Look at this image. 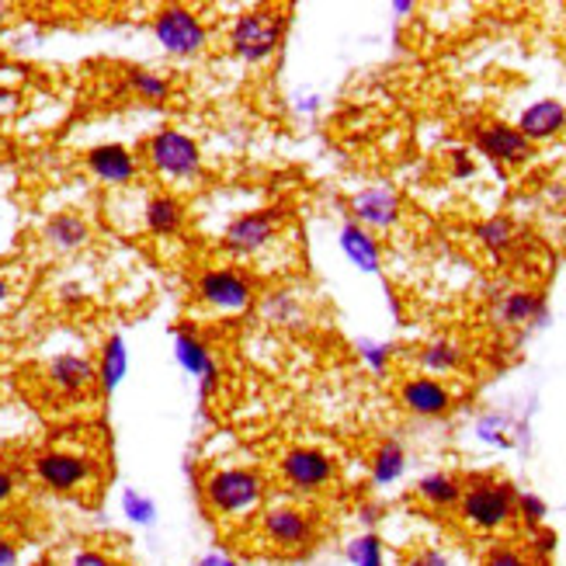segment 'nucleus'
<instances>
[{"label": "nucleus", "mask_w": 566, "mask_h": 566, "mask_svg": "<svg viewBox=\"0 0 566 566\" xmlns=\"http://www.w3.org/2000/svg\"><path fill=\"white\" fill-rule=\"evenodd\" d=\"M319 538V514L306 504H268L258 514V543L282 556L310 553Z\"/></svg>", "instance_id": "5"}, {"label": "nucleus", "mask_w": 566, "mask_h": 566, "mask_svg": "<svg viewBox=\"0 0 566 566\" xmlns=\"http://www.w3.org/2000/svg\"><path fill=\"white\" fill-rule=\"evenodd\" d=\"M154 35H157L164 53L178 56V60L202 56L206 49H209V39H212L206 18L195 8H185V4H164V8H157V14H154Z\"/></svg>", "instance_id": "10"}, {"label": "nucleus", "mask_w": 566, "mask_h": 566, "mask_svg": "<svg viewBox=\"0 0 566 566\" xmlns=\"http://www.w3.org/2000/svg\"><path fill=\"white\" fill-rule=\"evenodd\" d=\"M403 470H407V452L400 441H392V438L379 441V449L373 452V480L379 486L397 483L403 476Z\"/></svg>", "instance_id": "26"}, {"label": "nucleus", "mask_w": 566, "mask_h": 566, "mask_svg": "<svg viewBox=\"0 0 566 566\" xmlns=\"http://www.w3.org/2000/svg\"><path fill=\"white\" fill-rule=\"evenodd\" d=\"M289 32V8H243L227 21V49L230 56L251 63V66H264L268 60L279 56V49L285 42Z\"/></svg>", "instance_id": "3"}, {"label": "nucleus", "mask_w": 566, "mask_h": 566, "mask_svg": "<svg viewBox=\"0 0 566 566\" xmlns=\"http://www.w3.org/2000/svg\"><path fill=\"white\" fill-rule=\"evenodd\" d=\"M348 559L355 566H382V543L379 535H358L348 543Z\"/></svg>", "instance_id": "30"}, {"label": "nucleus", "mask_w": 566, "mask_h": 566, "mask_svg": "<svg viewBox=\"0 0 566 566\" xmlns=\"http://www.w3.org/2000/svg\"><path fill=\"white\" fill-rule=\"evenodd\" d=\"M143 160L167 185H195L202 178V146L181 129H157L143 143Z\"/></svg>", "instance_id": "6"}, {"label": "nucleus", "mask_w": 566, "mask_h": 566, "mask_svg": "<svg viewBox=\"0 0 566 566\" xmlns=\"http://www.w3.org/2000/svg\"><path fill=\"white\" fill-rule=\"evenodd\" d=\"M84 167L94 181L108 188H129L139 178V157L122 143H102L84 154Z\"/></svg>", "instance_id": "13"}, {"label": "nucleus", "mask_w": 566, "mask_h": 566, "mask_svg": "<svg viewBox=\"0 0 566 566\" xmlns=\"http://www.w3.org/2000/svg\"><path fill=\"white\" fill-rule=\"evenodd\" d=\"M473 143L483 157L507 167H522L535 154V146L514 126H507V122H483V126L473 129Z\"/></svg>", "instance_id": "12"}, {"label": "nucleus", "mask_w": 566, "mask_h": 566, "mask_svg": "<svg viewBox=\"0 0 566 566\" xmlns=\"http://www.w3.org/2000/svg\"><path fill=\"white\" fill-rule=\"evenodd\" d=\"M42 382L56 400L84 403L87 397H94V389H97V365L87 355L63 352V355H53L45 361Z\"/></svg>", "instance_id": "11"}, {"label": "nucleus", "mask_w": 566, "mask_h": 566, "mask_svg": "<svg viewBox=\"0 0 566 566\" xmlns=\"http://www.w3.org/2000/svg\"><path fill=\"white\" fill-rule=\"evenodd\" d=\"M29 473L39 486L60 497H81L105 480V462L87 449L49 446L29 459Z\"/></svg>", "instance_id": "2"}, {"label": "nucleus", "mask_w": 566, "mask_h": 566, "mask_svg": "<svg viewBox=\"0 0 566 566\" xmlns=\"http://www.w3.org/2000/svg\"><path fill=\"white\" fill-rule=\"evenodd\" d=\"M476 240L494 258H504L514 243H518V230H514V223L507 216H494V219H483V223L476 227Z\"/></svg>", "instance_id": "27"}, {"label": "nucleus", "mask_w": 566, "mask_h": 566, "mask_svg": "<svg viewBox=\"0 0 566 566\" xmlns=\"http://www.w3.org/2000/svg\"><path fill=\"white\" fill-rule=\"evenodd\" d=\"M340 251L348 254V261L361 272H379V261H382V251H379V240L368 233L365 227L358 223H348L340 230Z\"/></svg>", "instance_id": "24"}, {"label": "nucleus", "mask_w": 566, "mask_h": 566, "mask_svg": "<svg viewBox=\"0 0 566 566\" xmlns=\"http://www.w3.org/2000/svg\"><path fill=\"white\" fill-rule=\"evenodd\" d=\"M188 219L185 202L175 191H154L143 202V230L150 237H178Z\"/></svg>", "instance_id": "17"}, {"label": "nucleus", "mask_w": 566, "mask_h": 566, "mask_svg": "<svg viewBox=\"0 0 566 566\" xmlns=\"http://www.w3.org/2000/svg\"><path fill=\"white\" fill-rule=\"evenodd\" d=\"M223 566H240V563H233V559H227V556H223Z\"/></svg>", "instance_id": "43"}, {"label": "nucleus", "mask_w": 566, "mask_h": 566, "mask_svg": "<svg viewBox=\"0 0 566 566\" xmlns=\"http://www.w3.org/2000/svg\"><path fill=\"white\" fill-rule=\"evenodd\" d=\"M392 11H397V14H410V11H413V4H407V0H400V4H392Z\"/></svg>", "instance_id": "42"}, {"label": "nucleus", "mask_w": 566, "mask_h": 566, "mask_svg": "<svg viewBox=\"0 0 566 566\" xmlns=\"http://www.w3.org/2000/svg\"><path fill=\"white\" fill-rule=\"evenodd\" d=\"M66 566H126L118 556H112L108 549H94V546H84V549H73L66 556Z\"/></svg>", "instance_id": "33"}, {"label": "nucleus", "mask_w": 566, "mask_h": 566, "mask_svg": "<svg viewBox=\"0 0 566 566\" xmlns=\"http://www.w3.org/2000/svg\"><path fill=\"white\" fill-rule=\"evenodd\" d=\"M462 361H465V352L452 337H434L424 344V348H417V365L424 368V376H434V379L459 373Z\"/></svg>", "instance_id": "22"}, {"label": "nucleus", "mask_w": 566, "mask_h": 566, "mask_svg": "<svg viewBox=\"0 0 566 566\" xmlns=\"http://www.w3.org/2000/svg\"><path fill=\"white\" fill-rule=\"evenodd\" d=\"M403 566H452L446 559V553H438V549H421V553H413Z\"/></svg>", "instance_id": "37"}, {"label": "nucleus", "mask_w": 566, "mask_h": 566, "mask_svg": "<svg viewBox=\"0 0 566 566\" xmlns=\"http://www.w3.org/2000/svg\"><path fill=\"white\" fill-rule=\"evenodd\" d=\"M543 295L532 289H511L494 300V319L501 327H525L543 316Z\"/></svg>", "instance_id": "21"}, {"label": "nucleus", "mask_w": 566, "mask_h": 566, "mask_svg": "<svg viewBox=\"0 0 566 566\" xmlns=\"http://www.w3.org/2000/svg\"><path fill=\"white\" fill-rule=\"evenodd\" d=\"M129 373V352H126V337L122 334H112L102 348V358H97V389L112 397L118 389V382L126 379Z\"/></svg>", "instance_id": "23"}, {"label": "nucleus", "mask_w": 566, "mask_h": 566, "mask_svg": "<svg viewBox=\"0 0 566 566\" xmlns=\"http://www.w3.org/2000/svg\"><path fill=\"white\" fill-rule=\"evenodd\" d=\"M0 35H4V21H0Z\"/></svg>", "instance_id": "45"}, {"label": "nucleus", "mask_w": 566, "mask_h": 566, "mask_svg": "<svg viewBox=\"0 0 566 566\" xmlns=\"http://www.w3.org/2000/svg\"><path fill=\"white\" fill-rule=\"evenodd\" d=\"M21 563V543L14 535L0 532V566H18Z\"/></svg>", "instance_id": "35"}, {"label": "nucleus", "mask_w": 566, "mask_h": 566, "mask_svg": "<svg viewBox=\"0 0 566 566\" xmlns=\"http://www.w3.org/2000/svg\"><path fill=\"white\" fill-rule=\"evenodd\" d=\"M11 295H14V285H11L4 275H0V306H8V303H11Z\"/></svg>", "instance_id": "40"}, {"label": "nucleus", "mask_w": 566, "mask_h": 566, "mask_svg": "<svg viewBox=\"0 0 566 566\" xmlns=\"http://www.w3.org/2000/svg\"><path fill=\"white\" fill-rule=\"evenodd\" d=\"M175 358H178V365L185 368V373L199 376V382L219 376V365L212 358V348L195 331H188V327L175 331Z\"/></svg>", "instance_id": "20"}, {"label": "nucleus", "mask_w": 566, "mask_h": 566, "mask_svg": "<svg viewBox=\"0 0 566 566\" xmlns=\"http://www.w3.org/2000/svg\"><path fill=\"white\" fill-rule=\"evenodd\" d=\"M514 518H522L528 528H538L546 518V501L535 494H518V501H514Z\"/></svg>", "instance_id": "31"}, {"label": "nucleus", "mask_w": 566, "mask_h": 566, "mask_svg": "<svg viewBox=\"0 0 566 566\" xmlns=\"http://www.w3.org/2000/svg\"><path fill=\"white\" fill-rule=\"evenodd\" d=\"M514 501H518V490H514L507 480L476 473L462 483L459 522L480 535L504 532L514 522Z\"/></svg>", "instance_id": "4"}, {"label": "nucleus", "mask_w": 566, "mask_h": 566, "mask_svg": "<svg viewBox=\"0 0 566 566\" xmlns=\"http://www.w3.org/2000/svg\"><path fill=\"white\" fill-rule=\"evenodd\" d=\"M126 87L143 97V102H150V105H160L170 97V81L164 77V73L157 70H143V66H133L126 70Z\"/></svg>", "instance_id": "28"}, {"label": "nucleus", "mask_w": 566, "mask_h": 566, "mask_svg": "<svg viewBox=\"0 0 566 566\" xmlns=\"http://www.w3.org/2000/svg\"><path fill=\"white\" fill-rule=\"evenodd\" d=\"M553 543H556V535L553 532H543L535 538V553H553Z\"/></svg>", "instance_id": "39"}, {"label": "nucleus", "mask_w": 566, "mask_h": 566, "mask_svg": "<svg viewBox=\"0 0 566 566\" xmlns=\"http://www.w3.org/2000/svg\"><path fill=\"white\" fill-rule=\"evenodd\" d=\"M275 476L292 494H324L340 476V465L331 452L316 446H292L275 459Z\"/></svg>", "instance_id": "9"}, {"label": "nucleus", "mask_w": 566, "mask_h": 566, "mask_svg": "<svg viewBox=\"0 0 566 566\" xmlns=\"http://www.w3.org/2000/svg\"><path fill=\"white\" fill-rule=\"evenodd\" d=\"M0 157H4V139H0Z\"/></svg>", "instance_id": "44"}, {"label": "nucleus", "mask_w": 566, "mask_h": 566, "mask_svg": "<svg viewBox=\"0 0 566 566\" xmlns=\"http://www.w3.org/2000/svg\"><path fill=\"white\" fill-rule=\"evenodd\" d=\"M191 566H223V556L212 553V556H206V559H199V563H191Z\"/></svg>", "instance_id": "41"}, {"label": "nucleus", "mask_w": 566, "mask_h": 566, "mask_svg": "<svg viewBox=\"0 0 566 566\" xmlns=\"http://www.w3.org/2000/svg\"><path fill=\"white\" fill-rule=\"evenodd\" d=\"M449 164H452V178H470L473 170H476L473 157L465 154V150H449Z\"/></svg>", "instance_id": "36"}, {"label": "nucleus", "mask_w": 566, "mask_h": 566, "mask_svg": "<svg viewBox=\"0 0 566 566\" xmlns=\"http://www.w3.org/2000/svg\"><path fill=\"white\" fill-rule=\"evenodd\" d=\"M199 494L209 514H216V522H251L268 501V476L254 465H209L199 483Z\"/></svg>", "instance_id": "1"}, {"label": "nucleus", "mask_w": 566, "mask_h": 566, "mask_svg": "<svg viewBox=\"0 0 566 566\" xmlns=\"http://www.w3.org/2000/svg\"><path fill=\"white\" fill-rule=\"evenodd\" d=\"M122 511H126V518L133 525H154L157 518V504L146 494H139V490H126V494H122Z\"/></svg>", "instance_id": "29"}, {"label": "nucleus", "mask_w": 566, "mask_h": 566, "mask_svg": "<svg viewBox=\"0 0 566 566\" xmlns=\"http://www.w3.org/2000/svg\"><path fill=\"white\" fill-rule=\"evenodd\" d=\"M514 129H518L532 146L556 139L566 129V108L559 102H553V97H549V102H535L532 108L522 112L518 126H514Z\"/></svg>", "instance_id": "19"}, {"label": "nucleus", "mask_w": 566, "mask_h": 566, "mask_svg": "<svg viewBox=\"0 0 566 566\" xmlns=\"http://www.w3.org/2000/svg\"><path fill=\"white\" fill-rule=\"evenodd\" d=\"M285 219L289 212L279 206H268V209H251V212H240L233 216L223 237H219V248H223L237 264L240 261H254L264 251H272L282 230H285Z\"/></svg>", "instance_id": "8"}, {"label": "nucleus", "mask_w": 566, "mask_h": 566, "mask_svg": "<svg viewBox=\"0 0 566 566\" xmlns=\"http://www.w3.org/2000/svg\"><path fill=\"white\" fill-rule=\"evenodd\" d=\"M42 240H45V248L56 254L84 251L91 243V223L77 209H60L42 223Z\"/></svg>", "instance_id": "15"}, {"label": "nucleus", "mask_w": 566, "mask_h": 566, "mask_svg": "<svg viewBox=\"0 0 566 566\" xmlns=\"http://www.w3.org/2000/svg\"><path fill=\"white\" fill-rule=\"evenodd\" d=\"M258 306H261L268 324H275L282 331H306L310 327L306 303L295 292H289V289H275V292L258 295Z\"/></svg>", "instance_id": "18"}, {"label": "nucleus", "mask_w": 566, "mask_h": 566, "mask_svg": "<svg viewBox=\"0 0 566 566\" xmlns=\"http://www.w3.org/2000/svg\"><path fill=\"white\" fill-rule=\"evenodd\" d=\"M352 212L365 230H389L400 223V195L386 185L365 188L352 199Z\"/></svg>", "instance_id": "14"}, {"label": "nucleus", "mask_w": 566, "mask_h": 566, "mask_svg": "<svg viewBox=\"0 0 566 566\" xmlns=\"http://www.w3.org/2000/svg\"><path fill=\"white\" fill-rule=\"evenodd\" d=\"M195 300L209 313L243 316L258 306V285L240 264H209L195 279Z\"/></svg>", "instance_id": "7"}, {"label": "nucleus", "mask_w": 566, "mask_h": 566, "mask_svg": "<svg viewBox=\"0 0 566 566\" xmlns=\"http://www.w3.org/2000/svg\"><path fill=\"white\" fill-rule=\"evenodd\" d=\"M413 494L431 511H449V507H459V501H462V480H455L449 473H431L417 483Z\"/></svg>", "instance_id": "25"}, {"label": "nucleus", "mask_w": 566, "mask_h": 566, "mask_svg": "<svg viewBox=\"0 0 566 566\" xmlns=\"http://www.w3.org/2000/svg\"><path fill=\"white\" fill-rule=\"evenodd\" d=\"M480 566H535V563L518 546H494V549H486V556H483Z\"/></svg>", "instance_id": "32"}, {"label": "nucleus", "mask_w": 566, "mask_h": 566, "mask_svg": "<svg viewBox=\"0 0 566 566\" xmlns=\"http://www.w3.org/2000/svg\"><path fill=\"white\" fill-rule=\"evenodd\" d=\"M18 494H21V476H18V470H14V465L0 462V507L14 504Z\"/></svg>", "instance_id": "34"}, {"label": "nucleus", "mask_w": 566, "mask_h": 566, "mask_svg": "<svg viewBox=\"0 0 566 566\" xmlns=\"http://www.w3.org/2000/svg\"><path fill=\"white\" fill-rule=\"evenodd\" d=\"M361 355H365V361L373 365V368H386V348H379V344H361Z\"/></svg>", "instance_id": "38"}, {"label": "nucleus", "mask_w": 566, "mask_h": 566, "mask_svg": "<svg viewBox=\"0 0 566 566\" xmlns=\"http://www.w3.org/2000/svg\"><path fill=\"white\" fill-rule=\"evenodd\" d=\"M400 403L417 417H441L452 410V392L434 376H410L400 386Z\"/></svg>", "instance_id": "16"}]
</instances>
